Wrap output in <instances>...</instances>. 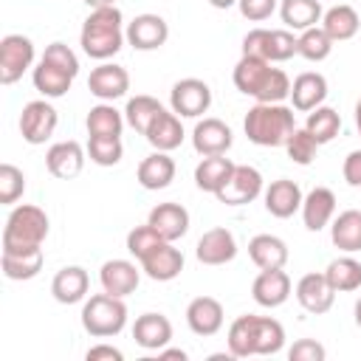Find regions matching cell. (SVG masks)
Here are the masks:
<instances>
[{
    "mask_svg": "<svg viewBox=\"0 0 361 361\" xmlns=\"http://www.w3.org/2000/svg\"><path fill=\"white\" fill-rule=\"evenodd\" d=\"M124 17L116 6H104V8H90V14L82 23V34H79V45L90 59H110L121 51L124 45Z\"/></svg>",
    "mask_w": 361,
    "mask_h": 361,
    "instance_id": "6da1fadb",
    "label": "cell"
},
{
    "mask_svg": "<svg viewBox=\"0 0 361 361\" xmlns=\"http://www.w3.org/2000/svg\"><path fill=\"white\" fill-rule=\"evenodd\" d=\"M243 130L248 135L251 144L257 147H285V141L290 138V133L296 130L293 121V107L288 104H268V102H257L243 121Z\"/></svg>",
    "mask_w": 361,
    "mask_h": 361,
    "instance_id": "7a4b0ae2",
    "label": "cell"
},
{
    "mask_svg": "<svg viewBox=\"0 0 361 361\" xmlns=\"http://www.w3.org/2000/svg\"><path fill=\"white\" fill-rule=\"evenodd\" d=\"M45 237H48V214L39 206L23 203V206H14L6 220L3 251H8V254L37 251V248H42Z\"/></svg>",
    "mask_w": 361,
    "mask_h": 361,
    "instance_id": "3957f363",
    "label": "cell"
},
{
    "mask_svg": "<svg viewBox=\"0 0 361 361\" xmlns=\"http://www.w3.org/2000/svg\"><path fill=\"white\" fill-rule=\"evenodd\" d=\"M127 324V305L121 296L113 293H93L82 305V327L93 338H110L118 336Z\"/></svg>",
    "mask_w": 361,
    "mask_h": 361,
    "instance_id": "277c9868",
    "label": "cell"
},
{
    "mask_svg": "<svg viewBox=\"0 0 361 361\" xmlns=\"http://www.w3.org/2000/svg\"><path fill=\"white\" fill-rule=\"evenodd\" d=\"M56 124H59V113L48 99H34L20 113V135L34 147L45 144L54 135Z\"/></svg>",
    "mask_w": 361,
    "mask_h": 361,
    "instance_id": "5b68a950",
    "label": "cell"
},
{
    "mask_svg": "<svg viewBox=\"0 0 361 361\" xmlns=\"http://www.w3.org/2000/svg\"><path fill=\"white\" fill-rule=\"evenodd\" d=\"M34 62V42L23 34H6L0 39V85H14Z\"/></svg>",
    "mask_w": 361,
    "mask_h": 361,
    "instance_id": "8992f818",
    "label": "cell"
},
{
    "mask_svg": "<svg viewBox=\"0 0 361 361\" xmlns=\"http://www.w3.org/2000/svg\"><path fill=\"white\" fill-rule=\"evenodd\" d=\"M169 104L180 118H200L212 107V87L203 79H180L172 85Z\"/></svg>",
    "mask_w": 361,
    "mask_h": 361,
    "instance_id": "52a82bcc",
    "label": "cell"
},
{
    "mask_svg": "<svg viewBox=\"0 0 361 361\" xmlns=\"http://www.w3.org/2000/svg\"><path fill=\"white\" fill-rule=\"evenodd\" d=\"M259 195H262V175H259V169H254L248 164H237L234 172L226 180V186L214 197L220 203H226V206H245V203L257 200Z\"/></svg>",
    "mask_w": 361,
    "mask_h": 361,
    "instance_id": "ba28073f",
    "label": "cell"
},
{
    "mask_svg": "<svg viewBox=\"0 0 361 361\" xmlns=\"http://www.w3.org/2000/svg\"><path fill=\"white\" fill-rule=\"evenodd\" d=\"M127 42L135 48V51H158L166 39H169V25L161 14H138L127 23V31H124Z\"/></svg>",
    "mask_w": 361,
    "mask_h": 361,
    "instance_id": "9c48e42d",
    "label": "cell"
},
{
    "mask_svg": "<svg viewBox=\"0 0 361 361\" xmlns=\"http://www.w3.org/2000/svg\"><path fill=\"white\" fill-rule=\"evenodd\" d=\"M87 90L102 102H116L130 90V73L127 68L116 62H102L87 76Z\"/></svg>",
    "mask_w": 361,
    "mask_h": 361,
    "instance_id": "30bf717a",
    "label": "cell"
},
{
    "mask_svg": "<svg viewBox=\"0 0 361 361\" xmlns=\"http://www.w3.org/2000/svg\"><path fill=\"white\" fill-rule=\"evenodd\" d=\"M234 144L231 127L220 118H200L192 130V147L197 155H226Z\"/></svg>",
    "mask_w": 361,
    "mask_h": 361,
    "instance_id": "8fae6325",
    "label": "cell"
},
{
    "mask_svg": "<svg viewBox=\"0 0 361 361\" xmlns=\"http://www.w3.org/2000/svg\"><path fill=\"white\" fill-rule=\"evenodd\" d=\"M195 257L197 262L203 265H226L237 257V240L228 228L217 226V228H209L203 231V237L197 240L195 245Z\"/></svg>",
    "mask_w": 361,
    "mask_h": 361,
    "instance_id": "7c38bea8",
    "label": "cell"
},
{
    "mask_svg": "<svg viewBox=\"0 0 361 361\" xmlns=\"http://www.w3.org/2000/svg\"><path fill=\"white\" fill-rule=\"evenodd\" d=\"M296 302L302 305V310L313 313V316H322L333 307L336 302V290L330 288L327 276L324 274H305L299 282H296Z\"/></svg>",
    "mask_w": 361,
    "mask_h": 361,
    "instance_id": "4fadbf2b",
    "label": "cell"
},
{
    "mask_svg": "<svg viewBox=\"0 0 361 361\" xmlns=\"http://www.w3.org/2000/svg\"><path fill=\"white\" fill-rule=\"evenodd\" d=\"M141 271L149 276V279H155V282H172L175 276H180V271H183V254H180V248H175L172 243H161V245H155L149 254H144L141 259Z\"/></svg>",
    "mask_w": 361,
    "mask_h": 361,
    "instance_id": "5bb4252c",
    "label": "cell"
},
{
    "mask_svg": "<svg viewBox=\"0 0 361 361\" xmlns=\"http://www.w3.org/2000/svg\"><path fill=\"white\" fill-rule=\"evenodd\" d=\"M262 197H265V212L274 214V217H279V220L293 217L302 209V200H305L299 183L290 180V178L271 180V186L262 192Z\"/></svg>",
    "mask_w": 361,
    "mask_h": 361,
    "instance_id": "9a60e30c",
    "label": "cell"
},
{
    "mask_svg": "<svg viewBox=\"0 0 361 361\" xmlns=\"http://www.w3.org/2000/svg\"><path fill=\"white\" fill-rule=\"evenodd\" d=\"M99 282H102V290L124 299V296L135 293V288L141 282V271L130 259H107L99 268Z\"/></svg>",
    "mask_w": 361,
    "mask_h": 361,
    "instance_id": "2e32d148",
    "label": "cell"
},
{
    "mask_svg": "<svg viewBox=\"0 0 361 361\" xmlns=\"http://www.w3.org/2000/svg\"><path fill=\"white\" fill-rule=\"evenodd\" d=\"M251 296L259 307H279L290 296V276L282 268L259 271L254 285H251Z\"/></svg>",
    "mask_w": 361,
    "mask_h": 361,
    "instance_id": "e0dca14e",
    "label": "cell"
},
{
    "mask_svg": "<svg viewBox=\"0 0 361 361\" xmlns=\"http://www.w3.org/2000/svg\"><path fill=\"white\" fill-rule=\"evenodd\" d=\"M45 166L54 178L59 180H71L82 172L85 166V149L79 141H59V144H51L48 152H45Z\"/></svg>",
    "mask_w": 361,
    "mask_h": 361,
    "instance_id": "ac0fdd59",
    "label": "cell"
},
{
    "mask_svg": "<svg viewBox=\"0 0 361 361\" xmlns=\"http://www.w3.org/2000/svg\"><path fill=\"white\" fill-rule=\"evenodd\" d=\"M147 223L161 234V240L175 243V240H180L189 231V212L180 203L166 200V203H158V206L149 209Z\"/></svg>",
    "mask_w": 361,
    "mask_h": 361,
    "instance_id": "d6986e66",
    "label": "cell"
},
{
    "mask_svg": "<svg viewBox=\"0 0 361 361\" xmlns=\"http://www.w3.org/2000/svg\"><path fill=\"white\" fill-rule=\"evenodd\" d=\"M186 324L195 336H214L223 327V305L214 296H195L186 307Z\"/></svg>",
    "mask_w": 361,
    "mask_h": 361,
    "instance_id": "ffe728a7",
    "label": "cell"
},
{
    "mask_svg": "<svg viewBox=\"0 0 361 361\" xmlns=\"http://www.w3.org/2000/svg\"><path fill=\"white\" fill-rule=\"evenodd\" d=\"M327 99V79L316 71H305L293 79L290 85V102H293V110L299 113H310L316 107H322Z\"/></svg>",
    "mask_w": 361,
    "mask_h": 361,
    "instance_id": "44dd1931",
    "label": "cell"
},
{
    "mask_svg": "<svg viewBox=\"0 0 361 361\" xmlns=\"http://www.w3.org/2000/svg\"><path fill=\"white\" fill-rule=\"evenodd\" d=\"M333 214H336V195H333V189L316 186V189H310L305 195V200H302V220H305L307 231H322L324 226L333 223Z\"/></svg>",
    "mask_w": 361,
    "mask_h": 361,
    "instance_id": "7402d4cb",
    "label": "cell"
},
{
    "mask_svg": "<svg viewBox=\"0 0 361 361\" xmlns=\"http://www.w3.org/2000/svg\"><path fill=\"white\" fill-rule=\"evenodd\" d=\"M90 288V276L82 265H65L62 271H56V276L51 279V293L59 305H76L87 296Z\"/></svg>",
    "mask_w": 361,
    "mask_h": 361,
    "instance_id": "603a6c76",
    "label": "cell"
},
{
    "mask_svg": "<svg viewBox=\"0 0 361 361\" xmlns=\"http://www.w3.org/2000/svg\"><path fill=\"white\" fill-rule=\"evenodd\" d=\"M133 338L144 350H161L172 341V322L164 313H141L133 324Z\"/></svg>",
    "mask_w": 361,
    "mask_h": 361,
    "instance_id": "cb8c5ba5",
    "label": "cell"
},
{
    "mask_svg": "<svg viewBox=\"0 0 361 361\" xmlns=\"http://www.w3.org/2000/svg\"><path fill=\"white\" fill-rule=\"evenodd\" d=\"M135 178L144 189L149 192H158V189H166L172 180H175V161L169 158V152H161L155 149L152 155H147L138 169H135Z\"/></svg>",
    "mask_w": 361,
    "mask_h": 361,
    "instance_id": "d4e9b609",
    "label": "cell"
},
{
    "mask_svg": "<svg viewBox=\"0 0 361 361\" xmlns=\"http://www.w3.org/2000/svg\"><path fill=\"white\" fill-rule=\"evenodd\" d=\"M268 73H271V62H268V59H262V56H245V54H243L240 62L234 65L231 79H234V87H237L240 93L257 99V93L262 90Z\"/></svg>",
    "mask_w": 361,
    "mask_h": 361,
    "instance_id": "484cf974",
    "label": "cell"
},
{
    "mask_svg": "<svg viewBox=\"0 0 361 361\" xmlns=\"http://www.w3.org/2000/svg\"><path fill=\"white\" fill-rule=\"evenodd\" d=\"M147 141H149L155 149H161V152L178 149L180 141H183L180 116H178L175 110H161V113L155 116V121L149 124V130H147Z\"/></svg>",
    "mask_w": 361,
    "mask_h": 361,
    "instance_id": "4316f807",
    "label": "cell"
},
{
    "mask_svg": "<svg viewBox=\"0 0 361 361\" xmlns=\"http://www.w3.org/2000/svg\"><path fill=\"white\" fill-rule=\"evenodd\" d=\"M248 257H251V262H254L259 271L285 268V262H288V245H285V240L276 237V234H257V237H251V243H248Z\"/></svg>",
    "mask_w": 361,
    "mask_h": 361,
    "instance_id": "83f0119b",
    "label": "cell"
},
{
    "mask_svg": "<svg viewBox=\"0 0 361 361\" xmlns=\"http://www.w3.org/2000/svg\"><path fill=\"white\" fill-rule=\"evenodd\" d=\"M322 28L327 31V37L333 42H347V39H353L358 34L361 17H358V11L353 6L338 3V6H333V8H327L322 14Z\"/></svg>",
    "mask_w": 361,
    "mask_h": 361,
    "instance_id": "f1b7e54d",
    "label": "cell"
},
{
    "mask_svg": "<svg viewBox=\"0 0 361 361\" xmlns=\"http://www.w3.org/2000/svg\"><path fill=\"white\" fill-rule=\"evenodd\" d=\"M234 166L237 164L231 158H226V155H203V161L195 166V183H197V189L217 195L226 186V180L234 172Z\"/></svg>",
    "mask_w": 361,
    "mask_h": 361,
    "instance_id": "f546056e",
    "label": "cell"
},
{
    "mask_svg": "<svg viewBox=\"0 0 361 361\" xmlns=\"http://www.w3.org/2000/svg\"><path fill=\"white\" fill-rule=\"evenodd\" d=\"M330 240L344 254L361 251V212L358 209H347L338 217H333V223H330Z\"/></svg>",
    "mask_w": 361,
    "mask_h": 361,
    "instance_id": "4dcf8cb0",
    "label": "cell"
},
{
    "mask_svg": "<svg viewBox=\"0 0 361 361\" xmlns=\"http://www.w3.org/2000/svg\"><path fill=\"white\" fill-rule=\"evenodd\" d=\"M322 3L319 0H282L279 3V17L288 31H305L322 23Z\"/></svg>",
    "mask_w": 361,
    "mask_h": 361,
    "instance_id": "1f68e13d",
    "label": "cell"
},
{
    "mask_svg": "<svg viewBox=\"0 0 361 361\" xmlns=\"http://www.w3.org/2000/svg\"><path fill=\"white\" fill-rule=\"evenodd\" d=\"M73 79H76V76H71L68 71H62V68H56L54 62H45V59H39V65H37L34 73H31L34 87H37L45 99H59V96H65V93L71 90Z\"/></svg>",
    "mask_w": 361,
    "mask_h": 361,
    "instance_id": "d6a6232c",
    "label": "cell"
},
{
    "mask_svg": "<svg viewBox=\"0 0 361 361\" xmlns=\"http://www.w3.org/2000/svg\"><path fill=\"white\" fill-rule=\"evenodd\" d=\"M228 353L234 358H251V355H257V316L254 313L237 316L228 324Z\"/></svg>",
    "mask_w": 361,
    "mask_h": 361,
    "instance_id": "836d02e7",
    "label": "cell"
},
{
    "mask_svg": "<svg viewBox=\"0 0 361 361\" xmlns=\"http://www.w3.org/2000/svg\"><path fill=\"white\" fill-rule=\"evenodd\" d=\"M324 276L330 282V288L336 293H350V290H358L361 288V262L350 254L333 259L327 268H324Z\"/></svg>",
    "mask_w": 361,
    "mask_h": 361,
    "instance_id": "e575fe53",
    "label": "cell"
},
{
    "mask_svg": "<svg viewBox=\"0 0 361 361\" xmlns=\"http://www.w3.org/2000/svg\"><path fill=\"white\" fill-rule=\"evenodd\" d=\"M85 127H87V135H110V138H121V130H124V113H118L110 102H102V104H96V107L87 110Z\"/></svg>",
    "mask_w": 361,
    "mask_h": 361,
    "instance_id": "d590c367",
    "label": "cell"
},
{
    "mask_svg": "<svg viewBox=\"0 0 361 361\" xmlns=\"http://www.w3.org/2000/svg\"><path fill=\"white\" fill-rule=\"evenodd\" d=\"M42 262H45L42 248L25 251V254H8V251H3V274H6V279H14V282L34 279L42 271Z\"/></svg>",
    "mask_w": 361,
    "mask_h": 361,
    "instance_id": "8d00e7d4",
    "label": "cell"
},
{
    "mask_svg": "<svg viewBox=\"0 0 361 361\" xmlns=\"http://www.w3.org/2000/svg\"><path fill=\"white\" fill-rule=\"evenodd\" d=\"M161 110H164V107H161V102H158V99H152V96L141 93V96H133V99L127 102V107H124V121H127L135 133L147 135L149 124L155 121V116H158Z\"/></svg>",
    "mask_w": 361,
    "mask_h": 361,
    "instance_id": "74e56055",
    "label": "cell"
},
{
    "mask_svg": "<svg viewBox=\"0 0 361 361\" xmlns=\"http://www.w3.org/2000/svg\"><path fill=\"white\" fill-rule=\"evenodd\" d=\"M305 130L316 138V144L322 147V144H330L336 135H338V130H341V116L333 110V107H316V110H310L307 113V121H305Z\"/></svg>",
    "mask_w": 361,
    "mask_h": 361,
    "instance_id": "f35d334b",
    "label": "cell"
},
{
    "mask_svg": "<svg viewBox=\"0 0 361 361\" xmlns=\"http://www.w3.org/2000/svg\"><path fill=\"white\" fill-rule=\"evenodd\" d=\"M296 42H299V56H305L307 62H322V59H327L330 51H333V45H336V42L327 37V31H324L322 25H313V28L299 31Z\"/></svg>",
    "mask_w": 361,
    "mask_h": 361,
    "instance_id": "ab89813d",
    "label": "cell"
},
{
    "mask_svg": "<svg viewBox=\"0 0 361 361\" xmlns=\"http://www.w3.org/2000/svg\"><path fill=\"white\" fill-rule=\"evenodd\" d=\"M285 347V327L271 316H257V355H274Z\"/></svg>",
    "mask_w": 361,
    "mask_h": 361,
    "instance_id": "60d3db41",
    "label": "cell"
},
{
    "mask_svg": "<svg viewBox=\"0 0 361 361\" xmlns=\"http://www.w3.org/2000/svg\"><path fill=\"white\" fill-rule=\"evenodd\" d=\"M87 155L93 164L99 166H116L124 155V144L121 138H110V135H90L87 138Z\"/></svg>",
    "mask_w": 361,
    "mask_h": 361,
    "instance_id": "b9f144b4",
    "label": "cell"
},
{
    "mask_svg": "<svg viewBox=\"0 0 361 361\" xmlns=\"http://www.w3.org/2000/svg\"><path fill=\"white\" fill-rule=\"evenodd\" d=\"M285 152H288V158H290L293 164L307 166V164H313V158H316V152H319V144H316V138H313L305 127H296V130L290 133V138L285 141Z\"/></svg>",
    "mask_w": 361,
    "mask_h": 361,
    "instance_id": "7bdbcfd3",
    "label": "cell"
},
{
    "mask_svg": "<svg viewBox=\"0 0 361 361\" xmlns=\"http://www.w3.org/2000/svg\"><path fill=\"white\" fill-rule=\"evenodd\" d=\"M25 192V175L14 164H0V203L11 206L23 197Z\"/></svg>",
    "mask_w": 361,
    "mask_h": 361,
    "instance_id": "ee69618b",
    "label": "cell"
},
{
    "mask_svg": "<svg viewBox=\"0 0 361 361\" xmlns=\"http://www.w3.org/2000/svg\"><path fill=\"white\" fill-rule=\"evenodd\" d=\"M293 54H299V42H296L293 31H288V28H274V31L268 34L265 59H268V62H288Z\"/></svg>",
    "mask_w": 361,
    "mask_h": 361,
    "instance_id": "f6af8a7d",
    "label": "cell"
},
{
    "mask_svg": "<svg viewBox=\"0 0 361 361\" xmlns=\"http://www.w3.org/2000/svg\"><path fill=\"white\" fill-rule=\"evenodd\" d=\"M288 96H290V79H288V73H285L282 68H271V73H268L262 90L257 93V102L279 104V102H285Z\"/></svg>",
    "mask_w": 361,
    "mask_h": 361,
    "instance_id": "bcb514c9",
    "label": "cell"
},
{
    "mask_svg": "<svg viewBox=\"0 0 361 361\" xmlns=\"http://www.w3.org/2000/svg\"><path fill=\"white\" fill-rule=\"evenodd\" d=\"M161 243H166V240H161V234L149 226V223H144V226H135L130 234H127V251L135 257V259H141L144 254H149L155 245H161Z\"/></svg>",
    "mask_w": 361,
    "mask_h": 361,
    "instance_id": "7dc6e473",
    "label": "cell"
},
{
    "mask_svg": "<svg viewBox=\"0 0 361 361\" xmlns=\"http://www.w3.org/2000/svg\"><path fill=\"white\" fill-rule=\"evenodd\" d=\"M42 59H45V62H54L56 68L68 71L71 76H76V73H79V56H76L65 42H51V45L45 48Z\"/></svg>",
    "mask_w": 361,
    "mask_h": 361,
    "instance_id": "c3c4849f",
    "label": "cell"
},
{
    "mask_svg": "<svg viewBox=\"0 0 361 361\" xmlns=\"http://www.w3.org/2000/svg\"><path fill=\"white\" fill-rule=\"evenodd\" d=\"M324 355H327V350L316 338H299L288 350V358L290 361H324Z\"/></svg>",
    "mask_w": 361,
    "mask_h": 361,
    "instance_id": "681fc988",
    "label": "cell"
},
{
    "mask_svg": "<svg viewBox=\"0 0 361 361\" xmlns=\"http://www.w3.org/2000/svg\"><path fill=\"white\" fill-rule=\"evenodd\" d=\"M237 8L245 20L251 23H262L276 11V0H237Z\"/></svg>",
    "mask_w": 361,
    "mask_h": 361,
    "instance_id": "f907efd6",
    "label": "cell"
},
{
    "mask_svg": "<svg viewBox=\"0 0 361 361\" xmlns=\"http://www.w3.org/2000/svg\"><path fill=\"white\" fill-rule=\"evenodd\" d=\"M268 34H271V28H251V31L243 37V54H245V56H262V59H265Z\"/></svg>",
    "mask_w": 361,
    "mask_h": 361,
    "instance_id": "816d5d0a",
    "label": "cell"
},
{
    "mask_svg": "<svg viewBox=\"0 0 361 361\" xmlns=\"http://www.w3.org/2000/svg\"><path fill=\"white\" fill-rule=\"evenodd\" d=\"M341 175L350 186H361V149H353L344 164H341Z\"/></svg>",
    "mask_w": 361,
    "mask_h": 361,
    "instance_id": "f5cc1de1",
    "label": "cell"
},
{
    "mask_svg": "<svg viewBox=\"0 0 361 361\" xmlns=\"http://www.w3.org/2000/svg\"><path fill=\"white\" fill-rule=\"evenodd\" d=\"M85 358H87V361H121L124 353L116 350L113 344H96V347H90V350L85 353Z\"/></svg>",
    "mask_w": 361,
    "mask_h": 361,
    "instance_id": "db71d44e",
    "label": "cell"
},
{
    "mask_svg": "<svg viewBox=\"0 0 361 361\" xmlns=\"http://www.w3.org/2000/svg\"><path fill=\"white\" fill-rule=\"evenodd\" d=\"M158 358H161V361H186V350H178V347H161V350H158Z\"/></svg>",
    "mask_w": 361,
    "mask_h": 361,
    "instance_id": "11a10c76",
    "label": "cell"
},
{
    "mask_svg": "<svg viewBox=\"0 0 361 361\" xmlns=\"http://www.w3.org/2000/svg\"><path fill=\"white\" fill-rule=\"evenodd\" d=\"M85 6H90V8H104V6H116V0H82Z\"/></svg>",
    "mask_w": 361,
    "mask_h": 361,
    "instance_id": "9f6ffc18",
    "label": "cell"
},
{
    "mask_svg": "<svg viewBox=\"0 0 361 361\" xmlns=\"http://www.w3.org/2000/svg\"><path fill=\"white\" fill-rule=\"evenodd\" d=\"M214 8H231V6H237V0H209Z\"/></svg>",
    "mask_w": 361,
    "mask_h": 361,
    "instance_id": "6f0895ef",
    "label": "cell"
},
{
    "mask_svg": "<svg viewBox=\"0 0 361 361\" xmlns=\"http://www.w3.org/2000/svg\"><path fill=\"white\" fill-rule=\"evenodd\" d=\"M353 313H355V324L361 327V296H358V302H355V307H353Z\"/></svg>",
    "mask_w": 361,
    "mask_h": 361,
    "instance_id": "680465c9",
    "label": "cell"
},
{
    "mask_svg": "<svg viewBox=\"0 0 361 361\" xmlns=\"http://www.w3.org/2000/svg\"><path fill=\"white\" fill-rule=\"evenodd\" d=\"M355 127H358V135H361V99L355 104Z\"/></svg>",
    "mask_w": 361,
    "mask_h": 361,
    "instance_id": "91938a15",
    "label": "cell"
}]
</instances>
